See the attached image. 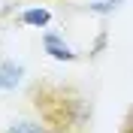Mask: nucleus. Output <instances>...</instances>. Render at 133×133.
<instances>
[{"label": "nucleus", "mask_w": 133, "mask_h": 133, "mask_svg": "<svg viewBox=\"0 0 133 133\" xmlns=\"http://www.w3.org/2000/svg\"><path fill=\"white\" fill-rule=\"evenodd\" d=\"M21 21H24V24H33V27H42V24L51 21V12L49 9H27L24 15H21Z\"/></svg>", "instance_id": "obj_3"}, {"label": "nucleus", "mask_w": 133, "mask_h": 133, "mask_svg": "<svg viewBox=\"0 0 133 133\" xmlns=\"http://www.w3.org/2000/svg\"><path fill=\"white\" fill-rule=\"evenodd\" d=\"M18 79H21V66L6 61V64L0 66V91H9V88H15Z\"/></svg>", "instance_id": "obj_2"}, {"label": "nucleus", "mask_w": 133, "mask_h": 133, "mask_svg": "<svg viewBox=\"0 0 133 133\" xmlns=\"http://www.w3.org/2000/svg\"><path fill=\"white\" fill-rule=\"evenodd\" d=\"M6 133H45L39 124H27V121H18V124H12Z\"/></svg>", "instance_id": "obj_4"}, {"label": "nucleus", "mask_w": 133, "mask_h": 133, "mask_svg": "<svg viewBox=\"0 0 133 133\" xmlns=\"http://www.w3.org/2000/svg\"><path fill=\"white\" fill-rule=\"evenodd\" d=\"M45 51H49L55 61H73V58H76V55H73V49H70L66 42H61L55 33H49V36H45Z\"/></svg>", "instance_id": "obj_1"}, {"label": "nucleus", "mask_w": 133, "mask_h": 133, "mask_svg": "<svg viewBox=\"0 0 133 133\" xmlns=\"http://www.w3.org/2000/svg\"><path fill=\"white\" fill-rule=\"evenodd\" d=\"M112 3H118V0H112Z\"/></svg>", "instance_id": "obj_5"}]
</instances>
